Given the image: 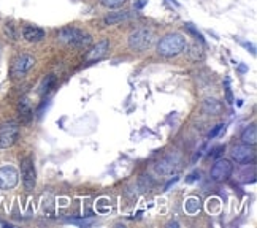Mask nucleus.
<instances>
[{
  "mask_svg": "<svg viewBox=\"0 0 257 228\" xmlns=\"http://www.w3.org/2000/svg\"><path fill=\"white\" fill-rule=\"evenodd\" d=\"M187 43L186 38L180 34H168L164 38H161L157 45V53L162 57H176L178 54H181L186 49Z\"/></svg>",
  "mask_w": 257,
  "mask_h": 228,
  "instance_id": "obj_1",
  "label": "nucleus"
},
{
  "mask_svg": "<svg viewBox=\"0 0 257 228\" xmlns=\"http://www.w3.org/2000/svg\"><path fill=\"white\" fill-rule=\"evenodd\" d=\"M57 40L64 43L67 46H75V48H86L91 45L89 34H86L84 30L76 29V27H64L57 32Z\"/></svg>",
  "mask_w": 257,
  "mask_h": 228,
  "instance_id": "obj_2",
  "label": "nucleus"
},
{
  "mask_svg": "<svg viewBox=\"0 0 257 228\" xmlns=\"http://www.w3.org/2000/svg\"><path fill=\"white\" fill-rule=\"evenodd\" d=\"M128 48L133 51H145V49L151 48V45L154 43V32L148 27L137 29L128 35L127 38Z\"/></svg>",
  "mask_w": 257,
  "mask_h": 228,
  "instance_id": "obj_3",
  "label": "nucleus"
},
{
  "mask_svg": "<svg viewBox=\"0 0 257 228\" xmlns=\"http://www.w3.org/2000/svg\"><path fill=\"white\" fill-rule=\"evenodd\" d=\"M19 137V125L15 121H8L0 125V149H8Z\"/></svg>",
  "mask_w": 257,
  "mask_h": 228,
  "instance_id": "obj_4",
  "label": "nucleus"
},
{
  "mask_svg": "<svg viewBox=\"0 0 257 228\" xmlns=\"http://www.w3.org/2000/svg\"><path fill=\"white\" fill-rule=\"evenodd\" d=\"M35 65V59L34 55L29 54H21L19 57L15 59L13 65H11V76L15 79H21L27 75V73L32 70V67Z\"/></svg>",
  "mask_w": 257,
  "mask_h": 228,
  "instance_id": "obj_5",
  "label": "nucleus"
},
{
  "mask_svg": "<svg viewBox=\"0 0 257 228\" xmlns=\"http://www.w3.org/2000/svg\"><path fill=\"white\" fill-rule=\"evenodd\" d=\"M232 171H234V165L227 158H219L216 160V163L213 165V168L210 171V177L214 182H224L227 181Z\"/></svg>",
  "mask_w": 257,
  "mask_h": 228,
  "instance_id": "obj_6",
  "label": "nucleus"
},
{
  "mask_svg": "<svg viewBox=\"0 0 257 228\" xmlns=\"http://www.w3.org/2000/svg\"><path fill=\"white\" fill-rule=\"evenodd\" d=\"M21 176H22V182L27 192H32L37 184V173H35L34 160L30 157H26L21 162Z\"/></svg>",
  "mask_w": 257,
  "mask_h": 228,
  "instance_id": "obj_7",
  "label": "nucleus"
},
{
  "mask_svg": "<svg viewBox=\"0 0 257 228\" xmlns=\"http://www.w3.org/2000/svg\"><path fill=\"white\" fill-rule=\"evenodd\" d=\"M19 182V173L13 166H2L0 168V190L15 189Z\"/></svg>",
  "mask_w": 257,
  "mask_h": 228,
  "instance_id": "obj_8",
  "label": "nucleus"
},
{
  "mask_svg": "<svg viewBox=\"0 0 257 228\" xmlns=\"http://www.w3.org/2000/svg\"><path fill=\"white\" fill-rule=\"evenodd\" d=\"M254 157H256V154L253 149H251V146H248V144L235 146L234 151H232V158L240 165H246L249 162H253Z\"/></svg>",
  "mask_w": 257,
  "mask_h": 228,
  "instance_id": "obj_9",
  "label": "nucleus"
},
{
  "mask_svg": "<svg viewBox=\"0 0 257 228\" xmlns=\"http://www.w3.org/2000/svg\"><path fill=\"white\" fill-rule=\"evenodd\" d=\"M178 163H180V157H176V156L173 157V154H171V156L162 158L161 162L157 163L156 170L159 175H164V176L171 175L176 168H178Z\"/></svg>",
  "mask_w": 257,
  "mask_h": 228,
  "instance_id": "obj_10",
  "label": "nucleus"
},
{
  "mask_svg": "<svg viewBox=\"0 0 257 228\" xmlns=\"http://www.w3.org/2000/svg\"><path fill=\"white\" fill-rule=\"evenodd\" d=\"M108 46H110L108 40L99 41V43H97V45L88 53V57H86V60H88V62H94V60H100L102 57H105L107 53H108Z\"/></svg>",
  "mask_w": 257,
  "mask_h": 228,
  "instance_id": "obj_11",
  "label": "nucleus"
},
{
  "mask_svg": "<svg viewBox=\"0 0 257 228\" xmlns=\"http://www.w3.org/2000/svg\"><path fill=\"white\" fill-rule=\"evenodd\" d=\"M22 36H24V40L29 43H38L45 38V30L34 27V26H27L22 30Z\"/></svg>",
  "mask_w": 257,
  "mask_h": 228,
  "instance_id": "obj_12",
  "label": "nucleus"
},
{
  "mask_svg": "<svg viewBox=\"0 0 257 228\" xmlns=\"http://www.w3.org/2000/svg\"><path fill=\"white\" fill-rule=\"evenodd\" d=\"M130 18V11H114V13H110L105 16V26H114V24H119L122 21H127Z\"/></svg>",
  "mask_w": 257,
  "mask_h": 228,
  "instance_id": "obj_13",
  "label": "nucleus"
},
{
  "mask_svg": "<svg viewBox=\"0 0 257 228\" xmlns=\"http://www.w3.org/2000/svg\"><path fill=\"white\" fill-rule=\"evenodd\" d=\"M222 103L214 100V98H206V100L203 102V111L206 114H213V116H218L222 113Z\"/></svg>",
  "mask_w": 257,
  "mask_h": 228,
  "instance_id": "obj_14",
  "label": "nucleus"
},
{
  "mask_svg": "<svg viewBox=\"0 0 257 228\" xmlns=\"http://www.w3.org/2000/svg\"><path fill=\"white\" fill-rule=\"evenodd\" d=\"M241 141L243 144H248V146H256L257 143V128L256 125H249L243 130L241 133Z\"/></svg>",
  "mask_w": 257,
  "mask_h": 228,
  "instance_id": "obj_15",
  "label": "nucleus"
},
{
  "mask_svg": "<svg viewBox=\"0 0 257 228\" xmlns=\"http://www.w3.org/2000/svg\"><path fill=\"white\" fill-rule=\"evenodd\" d=\"M184 209H186V212L187 214H197L200 211V201L197 198H189L186 203H184Z\"/></svg>",
  "mask_w": 257,
  "mask_h": 228,
  "instance_id": "obj_16",
  "label": "nucleus"
},
{
  "mask_svg": "<svg viewBox=\"0 0 257 228\" xmlns=\"http://www.w3.org/2000/svg\"><path fill=\"white\" fill-rule=\"evenodd\" d=\"M187 54H189V57H191L192 60H195V62H199V60H202V59L205 57V54H203V49H202L199 45H194V46H191V48H189Z\"/></svg>",
  "mask_w": 257,
  "mask_h": 228,
  "instance_id": "obj_17",
  "label": "nucleus"
},
{
  "mask_svg": "<svg viewBox=\"0 0 257 228\" xmlns=\"http://www.w3.org/2000/svg\"><path fill=\"white\" fill-rule=\"evenodd\" d=\"M54 76H46L45 79H43V83H41V86H40V94L41 95H45L46 92H50L51 90V88L54 86Z\"/></svg>",
  "mask_w": 257,
  "mask_h": 228,
  "instance_id": "obj_18",
  "label": "nucleus"
},
{
  "mask_svg": "<svg viewBox=\"0 0 257 228\" xmlns=\"http://www.w3.org/2000/svg\"><path fill=\"white\" fill-rule=\"evenodd\" d=\"M19 113H21V118H24V121H29L30 119V114H32V111H30V106L26 98H22L21 103H19Z\"/></svg>",
  "mask_w": 257,
  "mask_h": 228,
  "instance_id": "obj_19",
  "label": "nucleus"
},
{
  "mask_svg": "<svg viewBox=\"0 0 257 228\" xmlns=\"http://www.w3.org/2000/svg\"><path fill=\"white\" fill-rule=\"evenodd\" d=\"M127 2V0H100V3L107 8H119Z\"/></svg>",
  "mask_w": 257,
  "mask_h": 228,
  "instance_id": "obj_20",
  "label": "nucleus"
},
{
  "mask_svg": "<svg viewBox=\"0 0 257 228\" xmlns=\"http://www.w3.org/2000/svg\"><path fill=\"white\" fill-rule=\"evenodd\" d=\"M184 27H186V29L189 30V32H191V34H192V35L195 36V38L199 40V41H202V43H203V35H202V34L199 32V30H197V29H195V27L192 26V24H189V22H187V24H184Z\"/></svg>",
  "mask_w": 257,
  "mask_h": 228,
  "instance_id": "obj_21",
  "label": "nucleus"
},
{
  "mask_svg": "<svg viewBox=\"0 0 257 228\" xmlns=\"http://www.w3.org/2000/svg\"><path fill=\"white\" fill-rule=\"evenodd\" d=\"M5 34H7V36L10 40H16V32H15V27H13V24H7V26H5Z\"/></svg>",
  "mask_w": 257,
  "mask_h": 228,
  "instance_id": "obj_22",
  "label": "nucleus"
},
{
  "mask_svg": "<svg viewBox=\"0 0 257 228\" xmlns=\"http://www.w3.org/2000/svg\"><path fill=\"white\" fill-rule=\"evenodd\" d=\"M224 124H219V125H216V127H214V130L213 132H210V133H208V138H210V140H213L214 137H216V135L219 133V132H221V130H224Z\"/></svg>",
  "mask_w": 257,
  "mask_h": 228,
  "instance_id": "obj_23",
  "label": "nucleus"
},
{
  "mask_svg": "<svg viewBox=\"0 0 257 228\" xmlns=\"http://www.w3.org/2000/svg\"><path fill=\"white\" fill-rule=\"evenodd\" d=\"M199 179H200V173H199V171H194V173H191V175L187 176L186 182L191 184V182H195V181H199Z\"/></svg>",
  "mask_w": 257,
  "mask_h": 228,
  "instance_id": "obj_24",
  "label": "nucleus"
},
{
  "mask_svg": "<svg viewBox=\"0 0 257 228\" xmlns=\"http://www.w3.org/2000/svg\"><path fill=\"white\" fill-rule=\"evenodd\" d=\"M224 149H225V147H224V146L214 147V149H213V151L210 152V156H211V157H218V156H221V152H222Z\"/></svg>",
  "mask_w": 257,
  "mask_h": 228,
  "instance_id": "obj_25",
  "label": "nucleus"
},
{
  "mask_svg": "<svg viewBox=\"0 0 257 228\" xmlns=\"http://www.w3.org/2000/svg\"><path fill=\"white\" fill-rule=\"evenodd\" d=\"M146 2H148V0H138V2H135V3H133V7H135V8H143L145 7V5H146Z\"/></svg>",
  "mask_w": 257,
  "mask_h": 228,
  "instance_id": "obj_26",
  "label": "nucleus"
},
{
  "mask_svg": "<svg viewBox=\"0 0 257 228\" xmlns=\"http://www.w3.org/2000/svg\"><path fill=\"white\" fill-rule=\"evenodd\" d=\"M241 45H243L244 48H248V49H251V53H253V54H256V51H254V46H253V45H249V43H246V41H243V43H241Z\"/></svg>",
  "mask_w": 257,
  "mask_h": 228,
  "instance_id": "obj_27",
  "label": "nucleus"
},
{
  "mask_svg": "<svg viewBox=\"0 0 257 228\" xmlns=\"http://www.w3.org/2000/svg\"><path fill=\"white\" fill-rule=\"evenodd\" d=\"M170 2H171V3H175L176 7H178V2H176V0H170Z\"/></svg>",
  "mask_w": 257,
  "mask_h": 228,
  "instance_id": "obj_28",
  "label": "nucleus"
}]
</instances>
